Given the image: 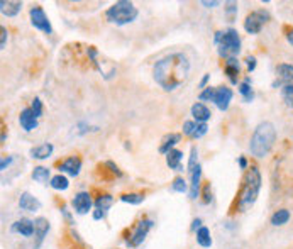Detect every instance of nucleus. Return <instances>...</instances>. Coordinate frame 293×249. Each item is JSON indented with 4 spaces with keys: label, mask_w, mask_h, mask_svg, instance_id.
<instances>
[{
    "label": "nucleus",
    "mask_w": 293,
    "mask_h": 249,
    "mask_svg": "<svg viewBox=\"0 0 293 249\" xmlns=\"http://www.w3.org/2000/svg\"><path fill=\"white\" fill-rule=\"evenodd\" d=\"M29 17H31V24L34 26L37 31H43L44 34H53V26L43 7L34 5V7L29 10Z\"/></svg>",
    "instance_id": "nucleus-10"
},
{
    "label": "nucleus",
    "mask_w": 293,
    "mask_h": 249,
    "mask_svg": "<svg viewBox=\"0 0 293 249\" xmlns=\"http://www.w3.org/2000/svg\"><path fill=\"white\" fill-rule=\"evenodd\" d=\"M195 127H197V122H193V120H186V122H183V134L190 137L193 134V131H195Z\"/></svg>",
    "instance_id": "nucleus-36"
},
{
    "label": "nucleus",
    "mask_w": 293,
    "mask_h": 249,
    "mask_svg": "<svg viewBox=\"0 0 293 249\" xmlns=\"http://www.w3.org/2000/svg\"><path fill=\"white\" fill-rule=\"evenodd\" d=\"M290 210H286V209H280V210H276V212L271 215V224L273 225H285V224H288V220H290Z\"/></svg>",
    "instance_id": "nucleus-26"
},
{
    "label": "nucleus",
    "mask_w": 293,
    "mask_h": 249,
    "mask_svg": "<svg viewBox=\"0 0 293 249\" xmlns=\"http://www.w3.org/2000/svg\"><path fill=\"white\" fill-rule=\"evenodd\" d=\"M239 93L244 98V102H253L254 98V92H253V87H251V80L246 78L242 83H239Z\"/></svg>",
    "instance_id": "nucleus-29"
},
{
    "label": "nucleus",
    "mask_w": 293,
    "mask_h": 249,
    "mask_svg": "<svg viewBox=\"0 0 293 249\" xmlns=\"http://www.w3.org/2000/svg\"><path fill=\"white\" fill-rule=\"evenodd\" d=\"M61 212L65 214V217H66V220H68V222H70V224H73V220H71V215H70V212H68V210H66V207H63V209H61Z\"/></svg>",
    "instance_id": "nucleus-46"
},
{
    "label": "nucleus",
    "mask_w": 293,
    "mask_h": 249,
    "mask_svg": "<svg viewBox=\"0 0 293 249\" xmlns=\"http://www.w3.org/2000/svg\"><path fill=\"white\" fill-rule=\"evenodd\" d=\"M49 185H51V188H54V190H58V192H65L66 188L70 186V181L68 178H66L65 175H56V176H53L51 181H49Z\"/></svg>",
    "instance_id": "nucleus-28"
},
{
    "label": "nucleus",
    "mask_w": 293,
    "mask_h": 249,
    "mask_svg": "<svg viewBox=\"0 0 293 249\" xmlns=\"http://www.w3.org/2000/svg\"><path fill=\"white\" fill-rule=\"evenodd\" d=\"M286 41H288L291 46H293V27H290V29H286Z\"/></svg>",
    "instance_id": "nucleus-43"
},
{
    "label": "nucleus",
    "mask_w": 293,
    "mask_h": 249,
    "mask_svg": "<svg viewBox=\"0 0 293 249\" xmlns=\"http://www.w3.org/2000/svg\"><path fill=\"white\" fill-rule=\"evenodd\" d=\"M192 115H193V119H195L197 122L207 124V120L212 117V112H210V109L207 107L205 103L197 102V103L192 105Z\"/></svg>",
    "instance_id": "nucleus-18"
},
{
    "label": "nucleus",
    "mask_w": 293,
    "mask_h": 249,
    "mask_svg": "<svg viewBox=\"0 0 293 249\" xmlns=\"http://www.w3.org/2000/svg\"><path fill=\"white\" fill-rule=\"evenodd\" d=\"M58 170L70 176H78L81 170V159L78 156H68L65 161L58 164Z\"/></svg>",
    "instance_id": "nucleus-14"
},
{
    "label": "nucleus",
    "mask_w": 293,
    "mask_h": 249,
    "mask_svg": "<svg viewBox=\"0 0 293 249\" xmlns=\"http://www.w3.org/2000/svg\"><path fill=\"white\" fill-rule=\"evenodd\" d=\"M214 41H215V44H217L219 56L224 58V59L236 58L241 51L239 32H237L236 29H232V27H229V29H225V31L215 32Z\"/></svg>",
    "instance_id": "nucleus-4"
},
{
    "label": "nucleus",
    "mask_w": 293,
    "mask_h": 249,
    "mask_svg": "<svg viewBox=\"0 0 293 249\" xmlns=\"http://www.w3.org/2000/svg\"><path fill=\"white\" fill-rule=\"evenodd\" d=\"M114 205V197L109 195V193H103L95 200V210H93V219L95 220H100V219H105V215H107L109 209Z\"/></svg>",
    "instance_id": "nucleus-12"
},
{
    "label": "nucleus",
    "mask_w": 293,
    "mask_h": 249,
    "mask_svg": "<svg viewBox=\"0 0 293 249\" xmlns=\"http://www.w3.org/2000/svg\"><path fill=\"white\" fill-rule=\"evenodd\" d=\"M239 166H241V170H247V159L244 156L239 158Z\"/></svg>",
    "instance_id": "nucleus-45"
},
{
    "label": "nucleus",
    "mask_w": 293,
    "mask_h": 249,
    "mask_svg": "<svg viewBox=\"0 0 293 249\" xmlns=\"http://www.w3.org/2000/svg\"><path fill=\"white\" fill-rule=\"evenodd\" d=\"M19 207L26 212H37L41 209V202L36 197H32L29 192H24L19 197Z\"/></svg>",
    "instance_id": "nucleus-17"
},
{
    "label": "nucleus",
    "mask_w": 293,
    "mask_h": 249,
    "mask_svg": "<svg viewBox=\"0 0 293 249\" xmlns=\"http://www.w3.org/2000/svg\"><path fill=\"white\" fill-rule=\"evenodd\" d=\"M53 151H54V146L51 144V142H44V144L31 148L29 154H31L32 159H39V161H43V159H48L49 156H51Z\"/></svg>",
    "instance_id": "nucleus-19"
},
{
    "label": "nucleus",
    "mask_w": 293,
    "mask_h": 249,
    "mask_svg": "<svg viewBox=\"0 0 293 249\" xmlns=\"http://www.w3.org/2000/svg\"><path fill=\"white\" fill-rule=\"evenodd\" d=\"M202 195H203V203H210V202H212V188H210V183L203 185Z\"/></svg>",
    "instance_id": "nucleus-35"
},
{
    "label": "nucleus",
    "mask_w": 293,
    "mask_h": 249,
    "mask_svg": "<svg viewBox=\"0 0 293 249\" xmlns=\"http://www.w3.org/2000/svg\"><path fill=\"white\" fill-rule=\"evenodd\" d=\"M19 124H20V127H22V129H24L26 132H31V131L37 129L39 122H37V117L34 115V112L31 110V107H26V109L19 114Z\"/></svg>",
    "instance_id": "nucleus-15"
},
{
    "label": "nucleus",
    "mask_w": 293,
    "mask_h": 249,
    "mask_svg": "<svg viewBox=\"0 0 293 249\" xmlns=\"http://www.w3.org/2000/svg\"><path fill=\"white\" fill-rule=\"evenodd\" d=\"M197 242L205 249L212 246V236H210V231L205 225H202V227L197 231Z\"/></svg>",
    "instance_id": "nucleus-27"
},
{
    "label": "nucleus",
    "mask_w": 293,
    "mask_h": 249,
    "mask_svg": "<svg viewBox=\"0 0 293 249\" xmlns=\"http://www.w3.org/2000/svg\"><path fill=\"white\" fill-rule=\"evenodd\" d=\"M207 131H208V126H207V124L197 122L195 131H193V134H192L190 137H192V139H200L202 136H205V134H207Z\"/></svg>",
    "instance_id": "nucleus-32"
},
{
    "label": "nucleus",
    "mask_w": 293,
    "mask_h": 249,
    "mask_svg": "<svg viewBox=\"0 0 293 249\" xmlns=\"http://www.w3.org/2000/svg\"><path fill=\"white\" fill-rule=\"evenodd\" d=\"M120 200L131 203V205H139L144 202V195L142 193H124V195H120Z\"/></svg>",
    "instance_id": "nucleus-30"
},
{
    "label": "nucleus",
    "mask_w": 293,
    "mask_h": 249,
    "mask_svg": "<svg viewBox=\"0 0 293 249\" xmlns=\"http://www.w3.org/2000/svg\"><path fill=\"white\" fill-rule=\"evenodd\" d=\"M34 237H36V242H34V247H41L43 244V241L46 239V236H48V232H49V222H48V219H44V217H37L34 220Z\"/></svg>",
    "instance_id": "nucleus-16"
},
{
    "label": "nucleus",
    "mask_w": 293,
    "mask_h": 249,
    "mask_svg": "<svg viewBox=\"0 0 293 249\" xmlns=\"http://www.w3.org/2000/svg\"><path fill=\"white\" fill-rule=\"evenodd\" d=\"M22 10V2H15V0H2L0 2V12L5 17H15Z\"/></svg>",
    "instance_id": "nucleus-20"
},
{
    "label": "nucleus",
    "mask_w": 293,
    "mask_h": 249,
    "mask_svg": "<svg viewBox=\"0 0 293 249\" xmlns=\"http://www.w3.org/2000/svg\"><path fill=\"white\" fill-rule=\"evenodd\" d=\"M137 15H139V10L136 9L134 4L127 2V0H119L105 10V19L115 26L131 24L137 19Z\"/></svg>",
    "instance_id": "nucleus-5"
},
{
    "label": "nucleus",
    "mask_w": 293,
    "mask_h": 249,
    "mask_svg": "<svg viewBox=\"0 0 293 249\" xmlns=\"http://www.w3.org/2000/svg\"><path fill=\"white\" fill-rule=\"evenodd\" d=\"M181 159H183V153H181L180 149H171V151L166 154V164L175 171H183Z\"/></svg>",
    "instance_id": "nucleus-24"
},
{
    "label": "nucleus",
    "mask_w": 293,
    "mask_h": 249,
    "mask_svg": "<svg viewBox=\"0 0 293 249\" xmlns=\"http://www.w3.org/2000/svg\"><path fill=\"white\" fill-rule=\"evenodd\" d=\"M153 219H141L139 222L134 225V229L131 231L129 237L125 239V242L129 244L131 247H137L142 244V241L146 239V236L149 234V231L153 229Z\"/></svg>",
    "instance_id": "nucleus-9"
},
{
    "label": "nucleus",
    "mask_w": 293,
    "mask_h": 249,
    "mask_svg": "<svg viewBox=\"0 0 293 249\" xmlns=\"http://www.w3.org/2000/svg\"><path fill=\"white\" fill-rule=\"evenodd\" d=\"M180 139H181V134H178V132H170V134L163 137L161 144H159V153L168 154L171 149H175V146L178 144Z\"/></svg>",
    "instance_id": "nucleus-21"
},
{
    "label": "nucleus",
    "mask_w": 293,
    "mask_h": 249,
    "mask_svg": "<svg viewBox=\"0 0 293 249\" xmlns=\"http://www.w3.org/2000/svg\"><path fill=\"white\" fill-rule=\"evenodd\" d=\"M200 227H202V220H200V219H195V220H193V222H192V229L197 231V229H200Z\"/></svg>",
    "instance_id": "nucleus-44"
},
{
    "label": "nucleus",
    "mask_w": 293,
    "mask_h": 249,
    "mask_svg": "<svg viewBox=\"0 0 293 249\" xmlns=\"http://www.w3.org/2000/svg\"><path fill=\"white\" fill-rule=\"evenodd\" d=\"M31 110L32 112H34V115L37 119L41 117L43 115V102H41V98L39 97H36L34 100H32V103H31Z\"/></svg>",
    "instance_id": "nucleus-34"
},
{
    "label": "nucleus",
    "mask_w": 293,
    "mask_h": 249,
    "mask_svg": "<svg viewBox=\"0 0 293 249\" xmlns=\"http://www.w3.org/2000/svg\"><path fill=\"white\" fill-rule=\"evenodd\" d=\"M190 75V61L183 53H171L158 59L153 68L154 81L164 92H175L183 85Z\"/></svg>",
    "instance_id": "nucleus-1"
},
{
    "label": "nucleus",
    "mask_w": 293,
    "mask_h": 249,
    "mask_svg": "<svg viewBox=\"0 0 293 249\" xmlns=\"http://www.w3.org/2000/svg\"><path fill=\"white\" fill-rule=\"evenodd\" d=\"M276 142V129L271 122H261L256 129H254L249 142L251 154L256 158H264L268 156L269 151L273 149Z\"/></svg>",
    "instance_id": "nucleus-3"
},
{
    "label": "nucleus",
    "mask_w": 293,
    "mask_h": 249,
    "mask_svg": "<svg viewBox=\"0 0 293 249\" xmlns=\"http://www.w3.org/2000/svg\"><path fill=\"white\" fill-rule=\"evenodd\" d=\"M224 71L225 75L229 76L231 83H237V76L241 73V66L239 61L236 58H231V59H225V65H224Z\"/></svg>",
    "instance_id": "nucleus-23"
},
{
    "label": "nucleus",
    "mask_w": 293,
    "mask_h": 249,
    "mask_svg": "<svg viewBox=\"0 0 293 249\" xmlns=\"http://www.w3.org/2000/svg\"><path fill=\"white\" fill-rule=\"evenodd\" d=\"M261 185L263 178L258 166L247 168L244 178H242L239 195H237V212H246V210H249L256 203L259 192H261Z\"/></svg>",
    "instance_id": "nucleus-2"
},
{
    "label": "nucleus",
    "mask_w": 293,
    "mask_h": 249,
    "mask_svg": "<svg viewBox=\"0 0 293 249\" xmlns=\"http://www.w3.org/2000/svg\"><path fill=\"white\" fill-rule=\"evenodd\" d=\"M225 12H227V15L232 19L237 14V4L236 2H227V4H225Z\"/></svg>",
    "instance_id": "nucleus-37"
},
{
    "label": "nucleus",
    "mask_w": 293,
    "mask_h": 249,
    "mask_svg": "<svg viewBox=\"0 0 293 249\" xmlns=\"http://www.w3.org/2000/svg\"><path fill=\"white\" fill-rule=\"evenodd\" d=\"M246 65H247V70L249 71H254V68H256V58L254 56H246Z\"/></svg>",
    "instance_id": "nucleus-40"
},
{
    "label": "nucleus",
    "mask_w": 293,
    "mask_h": 249,
    "mask_svg": "<svg viewBox=\"0 0 293 249\" xmlns=\"http://www.w3.org/2000/svg\"><path fill=\"white\" fill-rule=\"evenodd\" d=\"M208 80H210V75H208V73H205V76H203V78H202L200 85H198V87H200V88H203V90H205V88H207V83H208Z\"/></svg>",
    "instance_id": "nucleus-42"
},
{
    "label": "nucleus",
    "mask_w": 293,
    "mask_h": 249,
    "mask_svg": "<svg viewBox=\"0 0 293 249\" xmlns=\"http://www.w3.org/2000/svg\"><path fill=\"white\" fill-rule=\"evenodd\" d=\"M232 90L229 87H217L215 88V93H214V98L212 102L217 105L219 110H222V112H225V110L229 109L231 105V100H232Z\"/></svg>",
    "instance_id": "nucleus-11"
},
{
    "label": "nucleus",
    "mask_w": 293,
    "mask_h": 249,
    "mask_svg": "<svg viewBox=\"0 0 293 249\" xmlns=\"http://www.w3.org/2000/svg\"><path fill=\"white\" fill-rule=\"evenodd\" d=\"M203 7H207V9H214V7H217V5L220 4V2H217V0H212V2H207V0H202L200 2Z\"/></svg>",
    "instance_id": "nucleus-41"
},
{
    "label": "nucleus",
    "mask_w": 293,
    "mask_h": 249,
    "mask_svg": "<svg viewBox=\"0 0 293 249\" xmlns=\"http://www.w3.org/2000/svg\"><path fill=\"white\" fill-rule=\"evenodd\" d=\"M14 161V156H7V158H2V161H0V170L5 171L10 166V163Z\"/></svg>",
    "instance_id": "nucleus-39"
},
{
    "label": "nucleus",
    "mask_w": 293,
    "mask_h": 249,
    "mask_svg": "<svg viewBox=\"0 0 293 249\" xmlns=\"http://www.w3.org/2000/svg\"><path fill=\"white\" fill-rule=\"evenodd\" d=\"M214 93H215V88H214V87H207L205 90H202V92H200V95H198V98H200L202 102H212Z\"/></svg>",
    "instance_id": "nucleus-33"
},
{
    "label": "nucleus",
    "mask_w": 293,
    "mask_h": 249,
    "mask_svg": "<svg viewBox=\"0 0 293 249\" xmlns=\"http://www.w3.org/2000/svg\"><path fill=\"white\" fill-rule=\"evenodd\" d=\"M268 20H269V12H268V10H264V9L254 10V12L246 15L244 29H246V32H249V34H259Z\"/></svg>",
    "instance_id": "nucleus-8"
},
{
    "label": "nucleus",
    "mask_w": 293,
    "mask_h": 249,
    "mask_svg": "<svg viewBox=\"0 0 293 249\" xmlns=\"http://www.w3.org/2000/svg\"><path fill=\"white\" fill-rule=\"evenodd\" d=\"M171 188H173L175 192H178V193H185V192L190 190V186H189V183H186V180L181 178V176H178V178L173 180V185H171Z\"/></svg>",
    "instance_id": "nucleus-31"
},
{
    "label": "nucleus",
    "mask_w": 293,
    "mask_h": 249,
    "mask_svg": "<svg viewBox=\"0 0 293 249\" xmlns=\"http://www.w3.org/2000/svg\"><path fill=\"white\" fill-rule=\"evenodd\" d=\"M273 88H280V95L286 105L293 107V65L280 63L276 66V80Z\"/></svg>",
    "instance_id": "nucleus-6"
},
{
    "label": "nucleus",
    "mask_w": 293,
    "mask_h": 249,
    "mask_svg": "<svg viewBox=\"0 0 293 249\" xmlns=\"http://www.w3.org/2000/svg\"><path fill=\"white\" fill-rule=\"evenodd\" d=\"M0 32H2V39H0V49H5V46H7V29H5V27H0Z\"/></svg>",
    "instance_id": "nucleus-38"
},
{
    "label": "nucleus",
    "mask_w": 293,
    "mask_h": 249,
    "mask_svg": "<svg viewBox=\"0 0 293 249\" xmlns=\"http://www.w3.org/2000/svg\"><path fill=\"white\" fill-rule=\"evenodd\" d=\"M12 231L17 232V234L24 236V237H31L32 234H34V222L29 219H20L17 220V222H14L12 225Z\"/></svg>",
    "instance_id": "nucleus-22"
},
{
    "label": "nucleus",
    "mask_w": 293,
    "mask_h": 249,
    "mask_svg": "<svg viewBox=\"0 0 293 249\" xmlns=\"http://www.w3.org/2000/svg\"><path fill=\"white\" fill-rule=\"evenodd\" d=\"M189 173H190V190L189 195L192 200L200 197V180H202V166L198 163V151L195 146L190 149V158H189Z\"/></svg>",
    "instance_id": "nucleus-7"
},
{
    "label": "nucleus",
    "mask_w": 293,
    "mask_h": 249,
    "mask_svg": "<svg viewBox=\"0 0 293 249\" xmlns=\"http://www.w3.org/2000/svg\"><path fill=\"white\" fill-rule=\"evenodd\" d=\"M49 176H51V171H49L46 166H36L34 170H32V180L37 181V183H48Z\"/></svg>",
    "instance_id": "nucleus-25"
},
{
    "label": "nucleus",
    "mask_w": 293,
    "mask_h": 249,
    "mask_svg": "<svg viewBox=\"0 0 293 249\" xmlns=\"http://www.w3.org/2000/svg\"><path fill=\"white\" fill-rule=\"evenodd\" d=\"M73 209H75V212L76 214H80V215H85L90 212V209H92V195L88 192H78L75 195L73 198Z\"/></svg>",
    "instance_id": "nucleus-13"
}]
</instances>
